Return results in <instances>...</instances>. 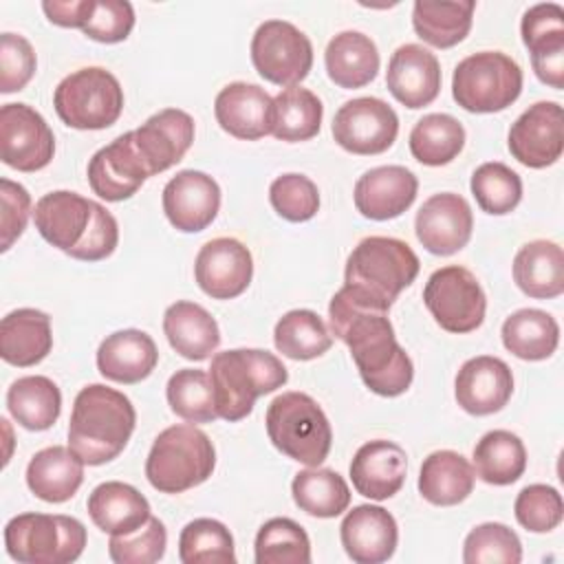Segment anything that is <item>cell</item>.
Masks as SVG:
<instances>
[{
  "label": "cell",
  "mask_w": 564,
  "mask_h": 564,
  "mask_svg": "<svg viewBox=\"0 0 564 564\" xmlns=\"http://www.w3.org/2000/svg\"><path fill=\"white\" fill-rule=\"evenodd\" d=\"M330 330L341 339L368 390L379 397L403 394L414 377L408 352L399 346L388 313L361 308L337 291L328 304Z\"/></svg>",
  "instance_id": "1"
},
{
  "label": "cell",
  "mask_w": 564,
  "mask_h": 564,
  "mask_svg": "<svg viewBox=\"0 0 564 564\" xmlns=\"http://www.w3.org/2000/svg\"><path fill=\"white\" fill-rule=\"evenodd\" d=\"M40 236L75 260L97 262L117 249L119 225L99 203L77 192L57 189L44 194L33 209Z\"/></svg>",
  "instance_id": "2"
},
{
  "label": "cell",
  "mask_w": 564,
  "mask_h": 564,
  "mask_svg": "<svg viewBox=\"0 0 564 564\" xmlns=\"http://www.w3.org/2000/svg\"><path fill=\"white\" fill-rule=\"evenodd\" d=\"M419 269V256L408 242L368 236L350 251L339 291L361 308L388 313L399 293L416 280Z\"/></svg>",
  "instance_id": "3"
},
{
  "label": "cell",
  "mask_w": 564,
  "mask_h": 564,
  "mask_svg": "<svg viewBox=\"0 0 564 564\" xmlns=\"http://www.w3.org/2000/svg\"><path fill=\"white\" fill-rule=\"evenodd\" d=\"M137 423L130 399L104 383H90L75 397L68 447L86 465H104L117 458L128 445Z\"/></svg>",
  "instance_id": "4"
},
{
  "label": "cell",
  "mask_w": 564,
  "mask_h": 564,
  "mask_svg": "<svg viewBox=\"0 0 564 564\" xmlns=\"http://www.w3.org/2000/svg\"><path fill=\"white\" fill-rule=\"evenodd\" d=\"M209 379L218 416L236 423L251 414L258 397L282 388L289 372L269 350L234 348L212 357Z\"/></svg>",
  "instance_id": "5"
},
{
  "label": "cell",
  "mask_w": 564,
  "mask_h": 564,
  "mask_svg": "<svg viewBox=\"0 0 564 564\" xmlns=\"http://www.w3.org/2000/svg\"><path fill=\"white\" fill-rule=\"evenodd\" d=\"M216 467V449L209 436L187 423L165 427L152 443L145 476L161 494H183L205 482Z\"/></svg>",
  "instance_id": "6"
},
{
  "label": "cell",
  "mask_w": 564,
  "mask_h": 564,
  "mask_svg": "<svg viewBox=\"0 0 564 564\" xmlns=\"http://www.w3.org/2000/svg\"><path fill=\"white\" fill-rule=\"evenodd\" d=\"M264 423L269 441L284 456L306 467H319L328 458L333 430L313 397L304 392L278 394L267 408Z\"/></svg>",
  "instance_id": "7"
},
{
  "label": "cell",
  "mask_w": 564,
  "mask_h": 564,
  "mask_svg": "<svg viewBox=\"0 0 564 564\" xmlns=\"http://www.w3.org/2000/svg\"><path fill=\"white\" fill-rule=\"evenodd\" d=\"M4 546L22 564H68L84 553L86 529L70 516L20 513L4 527Z\"/></svg>",
  "instance_id": "8"
},
{
  "label": "cell",
  "mask_w": 564,
  "mask_h": 564,
  "mask_svg": "<svg viewBox=\"0 0 564 564\" xmlns=\"http://www.w3.org/2000/svg\"><path fill=\"white\" fill-rule=\"evenodd\" d=\"M522 93V68L502 51H480L458 62L452 77L454 101L467 112H500Z\"/></svg>",
  "instance_id": "9"
},
{
  "label": "cell",
  "mask_w": 564,
  "mask_h": 564,
  "mask_svg": "<svg viewBox=\"0 0 564 564\" xmlns=\"http://www.w3.org/2000/svg\"><path fill=\"white\" fill-rule=\"evenodd\" d=\"M53 106L68 128L104 130L121 117L123 88L110 70L86 66L57 84Z\"/></svg>",
  "instance_id": "10"
},
{
  "label": "cell",
  "mask_w": 564,
  "mask_h": 564,
  "mask_svg": "<svg viewBox=\"0 0 564 564\" xmlns=\"http://www.w3.org/2000/svg\"><path fill=\"white\" fill-rule=\"evenodd\" d=\"M423 302L436 324L447 333L476 330L487 311V297L476 275L458 264L436 269L423 289Z\"/></svg>",
  "instance_id": "11"
},
{
  "label": "cell",
  "mask_w": 564,
  "mask_h": 564,
  "mask_svg": "<svg viewBox=\"0 0 564 564\" xmlns=\"http://www.w3.org/2000/svg\"><path fill=\"white\" fill-rule=\"evenodd\" d=\"M251 62L267 82L297 86L311 73L313 44L295 24L267 20L251 37Z\"/></svg>",
  "instance_id": "12"
},
{
  "label": "cell",
  "mask_w": 564,
  "mask_h": 564,
  "mask_svg": "<svg viewBox=\"0 0 564 564\" xmlns=\"http://www.w3.org/2000/svg\"><path fill=\"white\" fill-rule=\"evenodd\" d=\"M55 137L46 119L29 104L0 108V156L18 172H37L51 163Z\"/></svg>",
  "instance_id": "13"
},
{
  "label": "cell",
  "mask_w": 564,
  "mask_h": 564,
  "mask_svg": "<svg viewBox=\"0 0 564 564\" xmlns=\"http://www.w3.org/2000/svg\"><path fill=\"white\" fill-rule=\"evenodd\" d=\"M330 130L346 152L381 154L399 134V117L383 99L357 97L335 112Z\"/></svg>",
  "instance_id": "14"
},
{
  "label": "cell",
  "mask_w": 564,
  "mask_h": 564,
  "mask_svg": "<svg viewBox=\"0 0 564 564\" xmlns=\"http://www.w3.org/2000/svg\"><path fill=\"white\" fill-rule=\"evenodd\" d=\"M511 156L533 170L553 165L564 150V112L557 101L529 106L509 128Z\"/></svg>",
  "instance_id": "15"
},
{
  "label": "cell",
  "mask_w": 564,
  "mask_h": 564,
  "mask_svg": "<svg viewBox=\"0 0 564 564\" xmlns=\"http://www.w3.org/2000/svg\"><path fill=\"white\" fill-rule=\"evenodd\" d=\"M194 278L200 291L214 300L238 297L253 278L251 251L236 238H214L200 247Z\"/></svg>",
  "instance_id": "16"
},
{
  "label": "cell",
  "mask_w": 564,
  "mask_h": 564,
  "mask_svg": "<svg viewBox=\"0 0 564 564\" xmlns=\"http://www.w3.org/2000/svg\"><path fill=\"white\" fill-rule=\"evenodd\" d=\"M474 229V214L469 203L454 192L430 196L414 218L419 242L434 256H452L460 251Z\"/></svg>",
  "instance_id": "17"
},
{
  "label": "cell",
  "mask_w": 564,
  "mask_h": 564,
  "mask_svg": "<svg viewBox=\"0 0 564 564\" xmlns=\"http://www.w3.org/2000/svg\"><path fill=\"white\" fill-rule=\"evenodd\" d=\"M520 35L531 53L538 79L555 90L564 88V9L555 2L533 4L524 11Z\"/></svg>",
  "instance_id": "18"
},
{
  "label": "cell",
  "mask_w": 564,
  "mask_h": 564,
  "mask_svg": "<svg viewBox=\"0 0 564 564\" xmlns=\"http://www.w3.org/2000/svg\"><path fill=\"white\" fill-rule=\"evenodd\" d=\"M161 200L174 229L196 234L214 223L220 209V187L205 172L181 170L165 183Z\"/></svg>",
  "instance_id": "19"
},
{
  "label": "cell",
  "mask_w": 564,
  "mask_h": 564,
  "mask_svg": "<svg viewBox=\"0 0 564 564\" xmlns=\"http://www.w3.org/2000/svg\"><path fill=\"white\" fill-rule=\"evenodd\" d=\"M130 132L148 176H154L185 156L194 143V119L185 110L165 108Z\"/></svg>",
  "instance_id": "20"
},
{
  "label": "cell",
  "mask_w": 564,
  "mask_h": 564,
  "mask_svg": "<svg viewBox=\"0 0 564 564\" xmlns=\"http://www.w3.org/2000/svg\"><path fill=\"white\" fill-rule=\"evenodd\" d=\"M86 174L90 189L108 203H119L134 196L145 178H150L134 148L132 132H123L112 143L97 150L88 161Z\"/></svg>",
  "instance_id": "21"
},
{
  "label": "cell",
  "mask_w": 564,
  "mask_h": 564,
  "mask_svg": "<svg viewBox=\"0 0 564 564\" xmlns=\"http://www.w3.org/2000/svg\"><path fill=\"white\" fill-rule=\"evenodd\" d=\"M513 394L511 368L491 355H478L467 359L456 379L454 397L458 405L474 416H487L500 412Z\"/></svg>",
  "instance_id": "22"
},
{
  "label": "cell",
  "mask_w": 564,
  "mask_h": 564,
  "mask_svg": "<svg viewBox=\"0 0 564 564\" xmlns=\"http://www.w3.org/2000/svg\"><path fill=\"white\" fill-rule=\"evenodd\" d=\"M346 555L357 564H381L397 551L399 529L390 511L377 505L352 507L339 527Z\"/></svg>",
  "instance_id": "23"
},
{
  "label": "cell",
  "mask_w": 564,
  "mask_h": 564,
  "mask_svg": "<svg viewBox=\"0 0 564 564\" xmlns=\"http://www.w3.org/2000/svg\"><path fill=\"white\" fill-rule=\"evenodd\" d=\"M419 192L416 176L403 165H379L355 183V207L364 218L390 220L412 207Z\"/></svg>",
  "instance_id": "24"
},
{
  "label": "cell",
  "mask_w": 564,
  "mask_h": 564,
  "mask_svg": "<svg viewBox=\"0 0 564 564\" xmlns=\"http://www.w3.org/2000/svg\"><path fill=\"white\" fill-rule=\"evenodd\" d=\"M218 126L242 141H256L273 130V99L258 84L231 82L214 101Z\"/></svg>",
  "instance_id": "25"
},
{
  "label": "cell",
  "mask_w": 564,
  "mask_h": 564,
  "mask_svg": "<svg viewBox=\"0 0 564 564\" xmlns=\"http://www.w3.org/2000/svg\"><path fill=\"white\" fill-rule=\"evenodd\" d=\"M441 79L436 55L421 44H401L388 62L386 86L405 108L416 110L432 104L438 97Z\"/></svg>",
  "instance_id": "26"
},
{
  "label": "cell",
  "mask_w": 564,
  "mask_h": 564,
  "mask_svg": "<svg viewBox=\"0 0 564 564\" xmlns=\"http://www.w3.org/2000/svg\"><path fill=\"white\" fill-rule=\"evenodd\" d=\"M348 471L357 494L370 500H388L405 482L408 456L401 445L375 438L355 452Z\"/></svg>",
  "instance_id": "27"
},
{
  "label": "cell",
  "mask_w": 564,
  "mask_h": 564,
  "mask_svg": "<svg viewBox=\"0 0 564 564\" xmlns=\"http://www.w3.org/2000/svg\"><path fill=\"white\" fill-rule=\"evenodd\" d=\"M156 364L159 350L154 339L137 328L117 330L97 348V368L115 383H139L152 375Z\"/></svg>",
  "instance_id": "28"
},
{
  "label": "cell",
  "mask_w": 564,
  "mask_h": 564,
  "mask_svg": "<svg viewBox=\"0 0 564 564\" xmlns=\"http://www.w3.org/2000/svg\"><path fill=\"white\" fill-rule=\"evenodd\" d=\"M53 348L51 317L37 308H15L0 322V357L18 368H31Z\"/></svg>",
  "instance_id": "29"
},
{
  "label": "cell",
  "mask_w": 564,
  "mask_h": 564,
  "mask_svg": "<svg viewBox=\"0 0 564 564\" xmlns=\"http://www.w3.org/2000/svg\"><path fill=\"white\" fill-rule=\"evenodd\" d=\"M84 465L70 447H44L26 465V485L44 502H66L84 482Z\"/></svg>",
  "instance_id": "30"
},
{
  "label": "cell",
  "mask_w": 564,
  "mask_h": 564,
  "mask_svg": "<svg viewBox=\"0 0 564 564\" xmlns=\"http://www.w3.org/2000/svg\"><path fill=\"white\" fill-rule=\"evenodd\" d=\"M88 516L104 533L126 535L150 520V502L132 485L108 480L90 491Z\"/></svg>",
  "instance_id": "31"
},
{
  "label": "cell",
  "mask_w": 564,
  "mask_h": 564,
  "mask_svg": "<svg viewBox=\"0 0 564 564\" xmlns=\"http://www.w3.org/2000/svg\"><path fill=\"white\" fill-rule=\"evenodd\" d=\"M163 333L170 346L189 361L207 359L220 344V330L207 308L178 300L165 308Z\"/></svg>",
  "instance_id": "32"
},
{
  "label": "cell",
  "mask_w": 564,
  "mask_h": 564,
  "mask_svg": "<svg viewBox=\"0 0 564 564\" xmlns=\"http://www.w3.org/2000/svg\"><path fill=\"white\" fill-rule=\"evenodd\" d=\"M518 289L535 300H551L564 293V253L553 240H531L513 258Z\"/></svg>",
  "instance_id": "33"
},
{
  "label": "cell",
  "mask_w": 564,
  "mask_h": 564,
  "mask_svg": "<svg viewBox=\"0 0 564 564\" xmlns=\"http://www.w3.org/2000/svg\"><path fill=\"white\" fill-rule=\"evenodd\" d=\"M474 467L463 454L454 449H438L421 465L419 494L436 507H452L474 491Z\"/></svg>",
  "instance_id": "34"
},
{
  "label": "cell",
  "mask_w": 564,
  "mask_h": 564,
  "mask_svg": "<svg viewBox=\"0 0 564 564\" xmlns=\"http://www.w3.org/2000/svg\"><path fill=\"white\" fill-rule=\"evenodd\" d=\"M324 64L330 82L339 88H361L379 73V51L368 35L341 31L328 42Z\"/></svg>",
  "instance_id": "35"
},
{
  "label": "cell",
  "mask_w": 564,
  "mask_h": 564,
  "mask_svg": "<svg viewBox=\"0 0 564 564\" xmlns=\"http://www.w3.org/2000/svg\"><path fill=\"white\" fill-rule=\"evenodd\" d=\"M505 348L524 361L549 359L560 344V326L553 315L540 308H520L502 324Z\"/></svg>",
  "instance_id": "36"
},
{
  "label": "cell",
  "mask_w": 564,
  "mask_h": 564,
  "mask_svg": "<svg viewBox=\"0 0 564 564\" xmlns=\"http://www.w3.org/2000/svg\"><path fill=\"white\" fill-rule=\"evenodd\" d=\"M7 408L24 430L42 432L59 419L62 392L48 377H20L7 390Z\"/></svg>",
  "instance_id": "37"
},
{
  "label": "cell",
  "mask_w": 564,
  "mask_h": 564,
  "mask_svg": "<svg viewBox=\"0 0 564 564\" xmlns=\"http://www.w3.org/2000/svg\"><path fill=\"white\" fill-rule=\"evenodd\" d=\"M476 2H430L416 0L412 9V26L416 35L436 48H452L471 31Z\"/></svg>",
  "instance_id": "38"
},
{
  "label": "cell",
  "mask_w": 564,
  "mask_h": 564,
  "mask_svg": "<svg viewBox=\"0 0 564 564\" xmlns=\"http://www.w3.org/2000/svg\"><path fill=\"white\" fill-rule=\"evenodd\" d=\"M474 474L487 485L505 487L527 469V449L520 436L509 430H491L474 447Z\"/></svg>",
  "instance_id": "39"
},
{
  "label": "cell",
  "mask_w": 564,
  "mask_h": 564,
  "mask_svg": "<svg viewBox=\"0 0 564 564\" xmlns=\"http://www.w3.org/2000/svg\"><path fill=\"white\" fill-rule=\"evenodd\" d=\"M324 106L319 97L302 86H289L273 97V130L280 141L297 143L313 139L322 128Z\"/></svg>",
  "instance_id": "40"
},
{
  "label": "cell",
  "mask_w": 564,
  "mask_h": 564,
  "mask_svg": "<svg viewBox=\"0 0 564 564\" xmlns=\"http://www.w3.org/2000/svg\"><path fill=\"white\" fill-rule=\"evenodd\" d=\"M295 505L313 518H337L350 505L346 480L326 467H308L295 474L291 482Z\"/></svg>",
  "instance_id": "41"
},
{
  "label": "cell",
  "mask_w": 564,
  "mask_h": 564,
  "mask_svg": "<svg viewBox=\"0 0 564 564\" xmlns=\"http://www.w3.org/2000/svg\"><path fill=\"white\" fill-rule=\"evenodd\" d=\"M465 145L463 123L445 112L421 117L410 132V152L423 165H447Z\"/></svg>",
  "instance_id": "42"
},
{
  "label": "cell",
  "mask_w": 564,
  "mask_h": 564,
  "mask_svg": "<svg viewBox=\"0 0 564 564\" xmlns=\"http://www.w3.org/2000/svg\"><path fill=\"white\" fill-rule=\"evenodd\" d=\"M273 344L284 357L308 361L322 357L333 346V335L315 311L295 308L278 319Z\"/></svg>",
  "instance_id": "43"
},
{
  "label": "cell",
  "mask_w": 564,
  "mask_h": 564,
  "mask_svg": "<svg viewBox=\"0 0 564 564\" xmlns=\"http://www.w3.org/2000/svg\"><path fill=\"white\" fill-rule=\"evenodd\" d=\"M170 410L189 423H212L218 419L209 372L200 368L176 370L165 388Z\"/></svg>",
  "instance_id": "44"
},
{
  "label": "cell",
  "mask_w": 564,
  "mask_h": 564,
  "mask_svg": "<svg viewBox=\"0 0 564 564\" xmlns=\"http://www.w3.org/2000/svg\"><path fill=\"white\" fill-rule=\"evenodd\" d=\"M178 560L183 564H234V538L223 522L196 518L178 535Z\"/></svg>",
  "instance_id": "45"
},
{
  "label": "cell",
  "mask_w": 564,
  "mask_h": 564,
  "mask_svg": "<svg viewBox=\"0 0 564 564\" xmlns=\"http://www.w3.org/2000/svg\"><path fill=\"white\" fill-rule=\"evenodd\" d=\"M258 564H308L311 540L306 531L291 518L267 520L256 535Z\"/></svg>",
  "instance_id": "46"
},
{
  "label": "cell",
  "mask_w": 564,
  "mask_h": 564,
  "mask_svg": "<svg viewBox=\"0 0 564 564\" xmlns=\"http://www.w3.org/2000/svg\"><path fill=\"white\" fill-rule=\"evenodd\" d=\"M469 187L478 207L491 216L513 212L522 198V178L500 161L478 165L471 174Z\"/></svg>",
  "instance_id": "47"
},
{
  "label": "cell",
  "mask_w": 564,
  "mask_h": 564,
  "mask_svg": "<svg viewBox=\"0 0 564 564\" xmlns=\"http://www.w3.org/2000/svg\"><path fill=\"white\" fill-rule=\"evenodd\" d=\"M522 542L507 524L485 522L474 527L463 544L465 564H518Z\"/></svg>",
  "instance_id": "48"
},
{
  "label": "cell",
  "mask_w": 564,
  "mask_h": 564,
  "mask_svg": "<svg viewBox=\"0 0 564 564\" xmlns=\"http://www.w3.org/2000/svg\"><path fill=\"white\" fill-rule=\"evenodd\" d=\"M271 207L289 223H306L319 209L317 185L304 174H282L269 187Z\"/></svg>",
  "instance_id": "49"
},
{
  "label": "cell",
  "mask_w": 564,
  "mask_h": 564,
  "mask_svg": "<svg viewBox=\"0 0 564 564\" xmlns=\"http://www.w3.org/2000/svg\"><path fill=\"white\" fill-rule=\"evenodd\" d=\"M167 531L165 524L150 516V520L132 533L110 535L108 555L117 564H152L165 555Z\"/></svg>",
  "instance_id": "50"
},
{
  "label": "cell",
  "mask_w": 564,
  "mask_h": 564,
  "mask_svg": "<svg viewBox=\"0 0 564 564\" xmlns=\"http://www.w3.org/2000/svg\"><path fill=\"white\" fill-rule=\"evenodd\" d=\"M516 520L531 533L553 531L564 516V502L555 487L551 485H529L524 487L513 505Z\"/></svg>",
  "instance_id": "51"
},
{
  "label": "cell",
  "mask_w": 564,
  "mask_h": 564,
  "mask_svg": "<svg viewBox=\"0 0 564 564\" xmlns=\"http://www.w3.org/2000/svg\"><path fill=\"white\" fill-rule=\"evenodd\" d=\"M134 26V9L128 0H93L82 33L101 44L123 42Z\"/></svg>",
  "instance_id": "52"
},
{
  "label": "cell",
  "mask_w": 564,
  "mask_h": 564,
  "mask_svg": "<svg viewBox=\"0 0 564 564\" xmlns=\"http://www.w3.org/2000/svg\"><path fill=\"white\" fill-rule=\"evenodd\" d=\"M35 51L31 42L18 33H2L0 37V93L9 95L22 90L35 75Z\"/></svg>",
  "instance_id": "53"
},
{
  "label": "cell",
  "mask_w": 564,
  "mask_h": 564,
  "mask_svg": "<svg viewBox=\"0 0 564 564\" xmlns=\"http://www.w3.org/2000/svg\"><path fill=\"white\" fill-rule=\"evenodd\" d=\"M0 200H2V212H0V249L9 251L11 245L22 236L29 214H31V194L26 192L24 185L2 178L0 181Z\"/></svg>",
  "instance_id": "54"
},
{
  "label": "cell",
  "mask_w": 564,
  "mask_h": 564,
  "mask_svg": "<svg viewBox=\"0 0 564 564\" xmlns=\"http://www.w3.org/2000/svg\"><path fill=\"white\" fill-rule=\"evenodd\" d=\"M90 2L93 0H46L42 2V9L53 24L66 29H82L90 11Z\"/></svg>",
  "instance_id": "55"
}]
</instances>
